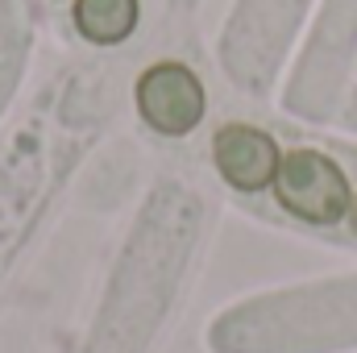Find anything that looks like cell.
Masks as SVG:
<instances>
[{
  "label": "cell",
  "instance_id": "6da1fadb",
  "mask_svg": "<svg viewBox=\"0 0 357 353\" xmlns=\"http://www.w3.org/2000/svg\"><path fill=\"white\" fill-rule=\"evenodd\" d=\"M270 187H274L278 208H287L295 220H307V225H337L354 208L349 175L320 150L282 154L278 175Z\"/></svg>",
  "mask_w": 357,
  "mask_h": 353
},
{
  "label": "cell",
  "instance_id": "7a4b0ae2",
  "mask_svg": "<svg viewBox=\"0 0 357 353\" xmlns=\"http://www.w3.org/2000/svg\"><path fill=\"white\" fill-rule=\"evenodd\" d=\"M137 112L162 137H187L204 121V84L183 63H154L137 80Z\"/></svg>",
  "mask_w": 357,
  "mask_h": 353
},
{
  "label": "cell",
  "instance_id": "3957f363",
  "mask_svg": "<svg viewBox=\"0 0 357 353\" xmlns=\"http://www.w3.org/2000/svg\"><path fill=\"white\" fill-rule=\"evenodd\" d=\"M212 163L220 179L237 191H262L278 175V142L258 125H220L212 137Z\"/></svg>",
  "mask_w": 357,
  "mask_h": 353
},
{
  "label": "cell",
  "instance_id": "277c9868",
  "mask_svg": "<svg viewBox=\"0 0 357 353\" xmlns=\"http://www.w3.org/2000/svg\"><path fill=\"white\" fill-rule=\"evenodd\" d=\"M137 0H75V29L96 46H116L137 29Z\"/></svg>",
  "mask_w": 357,
  "mask_h": 353
},
{
  "label": "cell",
  "instance_id": "5b68a950",
  "mask_svg": "<svg viewBox=\"0 0 357 353\" xmlns=\"http://www.w3.org/2000/svg\"><path fill=\"white\" fill-rule=\"evenodd\" d=\"M349 225H354V233H357V200H354V208H349Z\"/></svg>",
  "mask_w": 357,
  "mask_h": 353
}]
</instances>
